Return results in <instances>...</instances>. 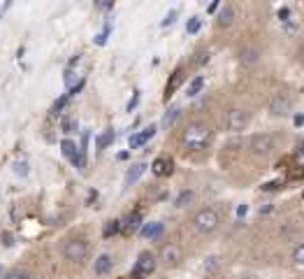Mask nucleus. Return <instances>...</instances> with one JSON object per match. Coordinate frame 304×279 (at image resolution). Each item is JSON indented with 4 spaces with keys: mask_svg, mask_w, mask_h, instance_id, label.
<instances>
[{
    "mask_svg": "<svg viewBox=\"0 0 304 279\" xmlns=\"http://www.w3.org/2000/svg\"><path fill=\"white\" fill-rule=\"evenodd\" d=\"M181 142L186 149H193V151L205 149L207 144L211 142V128L207 126V123H191V126L183 131Z\"/></svg>",
    "mask_w": 304,
    "mask_h": 279,
    "instance_id": "f257e3e1",
    "label": "nucleus"
},
{
    "mask_svg": "<svg viewBox=\"0 0 304 279\" xmlns=\"http://www.w3.org/2000/svg\"><path fill=\"white\" fill-rule=\"evenodd\" d=\"M221 226V216L214 212V209H200L198 214L193 216V228L198 230L200 235H211L216 228Z\"/></svg>",
    "mask_w": 304,
    "mask_h": 279,
    "instance_id": "f03ea898",
    "label": "nucleus"
},
{
    "mask_svg": "<svg viewBox=\"0 0 304 279\" xmlns=\"http://www.w3.org/2000/svg\"><path fill=\"white\" fill-rule=\"evenodd\" d=\"M156 265H158V258H156V254L142 252V254H139V258H137V263H135L133 272H130V279L149 277V274L156 270Z\"/></svg>",
    "mask_w": 304,
    "mask_h": 279,
    "instance_id": "7ed1b4c3",
    "label": "nucleus"
},
{
    "mask_svg": "<svg viewBox=\"0 0 304 279\" xmlns=\"http://www.w3.org/2000/svg\"><path fill=\"white\" fill-rule=\"evenodd\" d=\"M63 256H65L67 261L82 263L84 258L89 256V244H86V240H82V237H74V240H67L65 244H63Z\"/></svg>",
    "mask_w": 304,
    "mask_h": 279,
    "instance_id": "20e7f679",
    "label": "nucleus"
},
{
    "mask_svg": "<svg viewBox=\"0 0 304 279\" xmlns=\"http://www.w3.org/2000/svg\"><path fill=\"white\" fill-rule=\"evenodd\" d=\"M293 107V98L288 96V93H277L274 98L270 100V114L274 116H286Z\"/></svg>",
    "mask_w": 304,
    "mask_h": 279,
    "instance_id": "39448f33",
    "label": "nucleus"
},
{
    "mask_svg": "<svg viewBox=\"0 0 304 279\" xmlns=\"http://www.w3.org/2000/svg\"><path fill=\"white\" fill-rule=\"evenodd\" d=\"M272 149H274V137L272 135L260 133V135L251 137V151H253L255 156H267V153H272Z\"/></svg>",
    "mask_w": 304,
    "mask_h": 279,
    "instance_id": "423d86ee",
    "label": "nucleus"
},
{
    "mask_svg": "<svg viewBox=\"0 0 304 279\" xmlns=\"http://www.w3.org/2000/svg\"><path fill=\"white\" fill-rule=\"evenodd\" d=\"M246 123H249V114L244 110H230L225 116V128L233 133H239L246 128Z\"/></svg>",
    "mask_w": 304,
    "mask_h": 279,
    "instance_id": "0eeeda50",
    "label": "nucleus"
},
{
    "mask_svg": "<svg viewBox=\"0 0 304 279\" xmlns=\"http://www.w3.org/2000/svg\"><path fill=\"white\" fill-rule=\"evenodd\" d=\"M161 261L165 263L167 268H174V265H179V261H181V249H179L177 244H165L161 249Z\"/></svg>",
    "mask_w": 304,
    "mask_h": 279,
    "instance_id": "6e6552de",
    "label": "nucleus"
},
{
    "mask_svg": "<svg viewBox=\"0 0 304 279\" xmlns=\"http://www.w3.org/2000/svg\"><path fill=\"white\" fill-rule=\"evenodd\" d=\"M172 170H174V163H172L170 156H158V159L151 163V172L156 177H170Z\"/></svg>",
    "mask_w": 304,
    "mask_h": 279,
    "instance_id": "1a4fd4ad",
    "label": "nucleus"
},
{
    "mask_svg": "<svg viewBox=\"0 0 304 279\" xmlns=\"http://www.w3.org/2000/svg\"><path fill=\"white\" fill-rule=\"evenodd\" d=\"M156 131H158L156 126H149V128H144V133H137V135H133V137H130V149L144 147V144H146L151 137L156 135Z\"/></svg>",
    "mask_w": 304,
    "mask_h": 279,
    "instance_id": "9d476101",
    "label": "nucleus"
},
{
    "mask_svg": "<svg viewBox=\"0 0 304 279\" xmlns=\"http://www.w3.org/2000/svg\"><path fill=\"white\" fill-rule=\"evenodd\" d=\"M239 60H242V66L251 68L260 60V51L255 49V47H244V49L239 51Z\"/></svg>",
    "mask_w": 304,
    "mask_h": 279,
    "instance_id": "9b49d317",
    "label": "nucleus"
},
{
    "mask_svg": "<svg viewBox=\"0 0 304 279\" xmlns=\"http://www.w3.org/2000/svg\"><path fill=\"white\" fill-rule=\"evenodd\" d=\"M163 230H165V226L161 224V221H154V224H146L139 233H142V237H146V240H158V237L163 235Z\"/></svg>",
    "mask_w": 304,
    "mask_h": 279,
    "instance_id": "f8f14e48",
    "label": "nucleus"
},
{
    "mask_svg": "<svg viewBox=\"0 0 304 279\" xmlns=\"http://www.w3.org/2000/svg\"><path fill=\"white\" fill-rule=\"evenodd\" d=\"M139 224H142V212H133V214H130V216H128V219L121 224V230L126 233V235H128V233H135V230L139 228Z\"/></svg>",
    "mask_w": 304,
    "mask_h": 279,
    "instance_id": "ddd939ff",
    "label": "nucleus"
},
{
    "mask_svg": "<svg viewBox=\"0 0 304 279\" xmlns=\"http://www.w3.org/2000/svg\"><path fill=\"white\" fill-rule=\"evenodd\" d=\"M111 265H114V261H111V256H107V254H102V256H98L95 258V265H93V270H95V274H107L111 270Z\"/></svg>",
    "mask_w": 304,
    "mask_h": 279,
    "instance_id": "4468645a",
    "label": "nucleus"
},
{
    "mask_svg": "<svg viewBox=\"0 0 304 279\" xmlns=\"http://www.w3.org/2000/svg\"><path fill=\"white\" fill-rule=\"evenodd\" d=\"M144 170H146V165H144V163H135L133 168L128 170V175H126V186L135 184V181H137L139 177L144 175Z\"/></svg>",
    "mask_w": 304,
    "mask_h": 279,
    "instance_id": "2eb2a0df",
    "label": "nucleus"
},
{
    "mask_svg": "<svg viewBox=\"0 0 304 279\" xmlns=\"http://www.w3.org/2000/svg\"><path fill=\"white\" fill-rule=\"evenodd\" d=\"M235 23V10L233 7H223L221 14H218V26L221 28H230Z\"/></svg>",
    "mask_w": 304,
    "mask_h": 279,
    "instance_id": "dca6fc26",
    "label": "nucleus"
},
{
    "mask_svg": "<svg viewBox=\"0 0 304 279\" xmlns=\"http://www.w3.org/2000/svg\"><path fill=\"white\" fill-rule=\"evenodd\" d=\"M61 149H63V156H65V159H70L72 163H74V159H77V153H79L77 144L72 142V140H63V142H61Z\"/></svg>",
    "mask_w": 304,
    "mask_h": 279,
    "instance_id": "f3484780",
    "label": "nucleus"
},
{
    "mask_svg": "<svg viewBox=\"0 0 304 279\" xmlns=\"http://www.w3.org/2000/svg\"><path fill=\"white\" fill-rule=\"evenodd\" d=\"M181 75H183L181 70H174V75H172V79H170V82H167V88H165V98H167V100H170V96H172V93H174V91H177V86H179V84H181Z\"/></svg>",
    "mask_w": 304,
    "mask_h": 279,
    "instance_id": "a211bd4d",
    "label": "nucleus"
},
{
    "mask_svg": "<svg viewBox=\"0 0 304 279\" xmlns=\"http://www.w3.org/2000/svg\"><path fill=\"white\" fill-rule=\"evenodd\" d=\"M179 114H181V110H179V107H172V110H167V114L163 116V128L174 126V121L179 119Z\"/></svg>",
    "mask_w": 304,
    "mask_h": 279,
    "instance_id": "6ab92c4d",
    "label": "nucleus"
},
{
    "mask_svg": "<svg viewBox=\"0 0 304 279\" xmlns=\"http://www.w3.org/2000/svg\"><path fill=\"white\" fill-rule=\"evenodd\" d=\"M119 230H121V221L119 219H111L105 224V228H102V235L105 237H111V235H117Z\"/></svg>",
    "mask_w": 304,
    "mask_h": 279,
    "instance_id": "aec40b11",
    "label": "nucleus"
},
{
    "mask_svg": "<svg viewBox=\"0 0 304 279\" xmlns=\"http://www.w3.org/2000/svg\"><path fill=\"white\" fill-rule=\"evenodd\" d=\"M195 200V193L193 191H181L177 196V200H174V205H177V207H186V205H191Z\"/></svg>",
    "mask_w": 304,
    "mask_h": 279,
    "instance_id": "412c9836",
    "label": "nucleus"
},
{
    "mask_svg": "<svg viewBox=\"0 0 304 279\" xmlns=\"http://www.w3.org/2000/svg\"><path fill=\"white\" fill-rule=\"evenodd\" d=\"M202 86H205V79H202V77H195L193 82L188 84V96H191V98H193V96H198L200 91H202Z\"/></svg>",
    "mask_w": 304,
    "mask_h": 279,
    "instance_id": "4be33fe9",
    "label": "nucleus"
},
{
    "mask_svg": "<svg viewBox=\"0 0 304 279\" xmlns=\"http://www.w3.org/2000/svg\"><path fill=\"white\" fill-rule=\"evenodd\" d=\"M111 142H114V131H107L105 135H100V137H98V142H95V147H98L100 151H102V149L109 147Z\"/></svg>",
    "mask_w": 304,
    "mask_h": 279,
    "instance_id": "5701e85b",
    "label": "nucleus"
},
{
    "mask_svg": "<svg viewBox=\"0 0 304 279\" xmlns=\"http://www.w3.org/2000/svg\"><path fill=\"white\" fill-rule=\"evenodd\" d=\"M200 26H202V21H200L198 17H191V19H188V23H186V33L188 35H195L200 30Z\"/></svg>",
    "mask_w": 304,
    "mask_h": 279,
    "instance_id": "b1692460",
    "label": "nucleus"
},
{
    "mask_svg": "<svg viewBox=\"0 0 304 279\" xmlns=\"http://www.w3.org/2000/svg\"><path fill=\"white\" fill-rule=\"evenodd\" d=\"M293 261L297 263V265H304V242H302V244L295 246V252H293Z\"/></svg>",
    "mask_w": 304,
    "mask_h": 279,
    "instance_id": "393cba45",
    "label": "nucleus"
},
{
    "mask_svg": "<svg viewBox=\"0 0 304 279\" xmlns=\"http://www.w3.org/2000/svg\"><path fill=\"white\" fill-rule=\"evenodd\" d=\"M67 100H70V96H67V93H65V96H61V98H58V100H56V103H54V107H51V112H54V114H58V112H61L63 107H65V105H67Z\"/></svg>",
    "mask_w": 304,
    "mask_h": 279,
    "instance_id": "a878e982",
    "label": "nucleus"
},
{
    "mask_svg": "<svg viewBox=\"0 0 304 279\" xmlns=\"http://www.w3.org/2000/svg\"><path fill=\"white\" fill-rule=\"evenodd\" d=\"M177 14H179V12H177V10H172V12H167V17H165V19H163V23H161V26H163V28H167V26H172V23L177 21Z\"/></svg>",
    "mask_w": 304,
    "mask_h": 279,
    "instance_id": "bb28decb",
    "label": "nucleus"
},
{
    "mask_svg": "<svg viewBox=\"0 0 304 279\" xmlns=\"http://www.w3.org/2000/svg\"><path fill=\"white\" fill-rule=\"evenodd\" d=\"M109 30H111V28H109V23H107L105 30H102V33H100L98 38H95V44H98V47H102V44L107 42V38H109Z\"/></svg>",
    "mask_w": 304,
    "mask_h": 279,
    "instance_id": "cd10ccee",
    "label": "nucleus"
},
{
    "mask_svg": "<svg viewBox=\"0 0 304 279\" xmlns=\"http://www.w3.org/2000/svg\"><path fill=\"white\" fill-rule=\"evenodd\" d=\"M14 172H17V175H21V177H26L28 175V163H26V161H21V163H14Z\"/></svg>",
    "mask_w": 304,
    "mask_h": 279,
    "instance_id": "c85d7f7f",
    "label": "nucleus"
},
{
    "mask_svg": "<svg viewBox=\"0 0 304 279\" xmlns=\"http://www.w3.org/2000/svg\"><path fill=\"white\" fill-rule=\"evenodd\" d=\"M74 128H77V123L72 119H63V133H74Z\"/></svg>",
    "mask_w": 304,
    "mask_h": 279,
    "instance_id": "c756f323",
    "label": "nucleus"
},
{
    "mask_svg": "<svg viewBox=\"0 0 304 279\" xmlns=\"http://www.w3.org/2000/svg\"><path fill=\"white\" fill-rule=\"evenodd\" d=\"M214 270H218V258L211 256L207 258V272H214Z\"/></svg>",
    "mask_w": 304,
    "mask_h": 279,
    "instance_id": "7c9ffc66",
    "label": "nucleus"
},
{
    "mask_svg": "<svg viewBox=\"0 0 304 279\" xmlns=\"http://www.w3.org/2000/svg\"><path fill=\"white\" fill-rule=\"evenodd\" d=\"M137 103H139V91H135V96L130 98V103H128V112H133L135 107H137Z\"/></svg>",
    "mask_w": 304,
    "mask_h": 279,
    "instance_id": "2f4dec72",
    "label": "nucleus"
},
{
    "mask_svg": "<svg viewBox=\"0 0 304 279\" xmlns=\"http://www.w3.org/2000/svg\"><path fill=\"white\" fill-rule=\"evenodd\" d=\"M14 3H17V0H5V3H3V7H0V14H7V12H10V7L14 5Z\"/></svg>",
    "mask_w": 304,
    "mask_h": 279,
    "instance_id": "473e14b6",
    "label": "nucleus"
},
{
    "mask_svg": "<svg viewBox=\"0 0 304 279\" xmlns=\"http://www.w3.org/2000/svg\"><path fill=\"white\" fill-rule=\"evenodd\" d=\"M5 279H30V277H28L26 272H10Z\"/></svg>",
    "mask_w": 304,
    "mask_h": 279,
    "instance_id": "72a5a7b5",
    "label": "nucleus"
},
{
    "mask_svg": "<svg viewBox=\"0 0 304 279\" xmlns=\"http://www.w3.org/2000/svg\"><path fill=\"white\" fill-rule=\"evenodd\" d=\"M200 58H195V63H198V66H202V63H207V60H209V51H202V54H198Z\"/></svg>",
    "mask_w": 304,
    "mask_h": 279,
    "instance_id": "f704fd0d",
    "label": "nucleus"
},
{
    "mask_svg": "<svg viewBox=\"0 0 304 279\" xmlns=\"http://www.w3.org/2000/svg\"><path fill=\"white\" fill-rule=\"evenodd\" d=\"M288 17H290V10H288V7H281V10H279V19H281V21H288Z\"/></svg>",
    "mask_w": 304,
    "mask_h": 279,
    "instance_id": "c9c22d12",
    "label": "nucleus"
},
{
    "mask_svg": "<svg viewBox=\"0 0 304 279\" xmlns=\"http://www.w3.org/2000/svg\"><path fill=\"white\" fill-rule=\"evenodd\" d=\"M0 240H3V244H5V246H12V244H14V242H12V235H10V233H3V235H0Z\"/></svg>",
    "mask_w": 304,
    "mask_h": 279,
    "instance_id": "e433bc0d",
    "label": "nucleus"
},
{
    "mask_svg": "<svg viewBox=\"0 0 304 279\" xmlns=\"http://www.w3.org/2000/svg\"><path fill=\"white\" fill-rule=\"evenodd\" d=\"M74 77H77V75H74L72 70L65 72V84H67V86H72V84H74Z\"/></svg>",
    "mask_w": 304,
    "mask_h": 279,
    "instance_id": "4c0bfd02",
    "label": "nucleus"
},
{
    "mask_svg": "<svg viewBox=\"0 0 304 279\" xmlns=\"http://www.w3.org/2000/svg\"><path fill=\"white\" fill-rule=\"evenodd\" d=\"M218 5H221V0H211V3H209V7H207V12H209V14H214V12H216V7H218Z\"/></svg>",
    "mask_w": 304,
    "mask_h": 279,
    "instance_id": "58836bf2",
    "label": "nucleus"
},
{
    "mask_svg": "<svg viewBox=\"0 0 304 279\" xmlns=\"http://www.w3.org/2000/svg\"><path fill=\"white\" fill-rule=\"evenodd\" d=\"M246 209H249L246 205H239V209H237V216H239V219H242L244 214H246Z\"/></svg>",
    "mask_w": 304,
    "mask_h": 279,
    "instance_id": "ea45409f",
    "label": "nucleus"
},
{
    "mask_svg": "<svg viewBox=\"0 0 304 279\" xmlns=\"http://www.w3.org/2000/svg\"><path fill=\"white\" fill-rule=\"evenodd\" d=\"M295 123H297V126H302V123H304V114H299V116H295Z\"/></svg>",
    "mask_w": 304,
    "mask_h": 279,
    "instance_id": "a19ab883",
    "label": "nucleus"
},
{
    "mask_svg": "<svg viewBox=\"0 0 304 279\" xmlns=\"http://www.w3.org/2000/svg\"><path fill=\"white\" fill-rule=\"evenodd\" d=\"M302 198H304V191H302Z\"/></svg>",
    "mask_w": 304,
    "mask_h": 279,
    "instance_id": "79ce46f5",
    "label": "nucleus"
}]
</instances>
